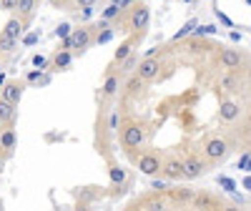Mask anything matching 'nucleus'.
Wrapping results in <instances>:
<instances>
[{"label":"nucleus","mask_w":251,"mask_h":211,"mask_svg":"<svg viewBox=\"0 0 251 211\" xmlns=\"http://www.w3.org/2000/svg\"><path fill=\"white\" fill-rule=\"evenodd\" d=\"M88 40H91V33H88L86 28H75V30H71L68 38H66V51H71V48H86Z\"/></svg>","instance_id":"nucleus-1"},{"label":"nucleus","mask_w":251,"mask_h":211,"mask_svg":"<svg viewBox=\"0 0 251 211\" xmlns=\"http://www.w3.org/2000/svg\"><path fill=\"white\" fill-rule=\"evenodd\" d=\"M143 138H146V133H143L141 126H136V123L123 131V146H126V149H136V146L143 143Z\"/></svg>","instance_id":"nucleus-2"},{"label":"nucleus","mask_w":251,"mask_h":211,"mask_svg":"<svg viewBox=\"0 0 251 211\" xmlns=\"http://www.w3.org/2000/svg\"><path fill=\"white\" fill-rule=\"evenodd\" d=\"M161 73V63L153 60V58H143L141 60V66H138V78L141 80H151Z\"/></svg>","instance_id":"nucleus-3"},{"label":"nucleus","mask_w":251,"mask_h":211,"mask_svg":"<svg viewBox=\"0 0 251 211\" xmlns=\"http://www.w3.org/2000/svg\"><path fill=\"white\" fill-rule=\"evenodd\" d=\"M203 163L199 161V158H186L183 163H181V176L183 179H199L201 174H203Z\"/></svg>","instance_id":"nucleus-4"},{"label":"nucleus","mask_w":251,"mask_h":211,"mask_svg":"<svg viewBox=\"0 0 251 211\" xmlns=\"http://www.w3.org/2000/svg\"><path fill=\"white\" fill-rule=\"evenodd\" d=\"M226 151H228V143H226L224 138H214V141H208V143H206V156L211 158V161L224 158Z\"/></svg>","instance_id":"nucleus-5"},{"label":"nucleus","mask_w":251,"mask_h":211,"mask_svg":"<svg viewBox=\"0 0 251 211\" xmlns=\"http://www.w3.org/2000/svg\"><path fill=\"white\" fill-rule=\"evenodd\" d=\"M138 168H141V174H146V176H156L161 171V161L153 154H146V156H141Z\"/></svg>","instance_id":"nucleus-6"},{"label":"nucleus","mask_w":251,"mask_h":211,"mask_svg":"<svg viewBox=\"0 0 251 211\" xmlns=\"http://www.w3.org/2000/svg\"><path fill=\"white\" fill-rule=\"evenodd\" d=\"M149 18H151V13H149V8H136L133 10V15H131V28L133 30H141V28H146L149 26Z\"/></svg>","instance_id":"nucleus-7"},{"label":"nucleus","mask_w":251,"mask_h":211,"mask_svg":"<svg viewBox=\"0 0 251 211\" xmlns=\"http://www.w3.org/2000/svg\"><path fill=\"white\" fill-rule=\"evenodd\" d=\"M20 96H23V86H18V83H8V86L3 88V98L10 101L13 106L20 103Z\"/></svg>","instance_id":"nucleus-8"},{"label":"nucleus","mask_w":251,"mask_h":211,"mask_svg":"<svg viewBox=\"0 0 251 211\" xmlns=\"http://www.w3.org/2000/svg\"><path fill=\"white\" fill-rule=\"evenodd\" d=\"M219 116H221V121H234V118H239V106H236V103H231V101L221 103Z\"/></svg>","instance_id":"nucleus-9"},{"label":"nucleus","mask_w":251,"mask_h":211,"mask_svg":"<svg viewBox=\"0 0 251 211\" xmlns=\"http://www.w3.org/2000/svg\"><path fill=\"white\" fill-rule=\"evenodd\" d=\"M221 63H224L226 68H239V66H241V55H239L236 51L228 48V51L221 53Z\"/></svg>","instance_id":"nucleus-10"},{"label":"nucleus","mask_w":251,"mask_h":211,"mask_svg":"<svg viewBox=\"0 0 251 211\" xmlns=\"http://www.w3.org/2000/svg\"><path fill=\"white\" fill-rule=\"evenodd\" d=\"M163 176L166 179H181V161H166Z\"/></svg>","instance_id":"nucleus-11"},{"label":"nucleus","mask_w":251,"mask_h":211,"mask_svg":"<svg viewBox=\"0 0 251 211\" xmlns=\"http://www.w3.org/2000/svg\"><path fill=\"white\" fill-rule=\"evenodd\" d=\"M15 116V106L5 98H0V121H13Z\"/></svg>","instance_id":"nucleus-12"},{"label":"nucleus","mask_w":251,"mask_h":211,"mask_svg":"<svg viewBox=\"0 0 251 211\" xmlns=\"http://www.w3.org/2000/svg\"><path fill=\"white\" fill-rule=\"evenodd\" d=\"M15 131L13 129H8V131H3L0 133V149H15Z\"/></svg>","instance_id":"nucleus-13"},{"label":"nucleus","mask_w":251,"mask_h":211,"mask_svg":"<svg viewBox=\"0 0 251 211\" xmlns=\"http://www.w3.org/2000/svg\"><path fill=\"white\" fill-rule=\"evenodd\" d=\"M20 30H23V26H20V20H18V18H10L3 33H8V35H13V38H20Z\"/></svg>","instance_id":"nucleus-14"},{"label":"nucleus","mask_w":251,"mask_h":211,"mask_svg":"<svg viewBox=\"0 0 251 211\" xmlns=\"http://www.w3.org/2000/svg\"><path fill=\"white\" fill-rule=\"evenodd\" d=\"M196 26H199V20H196V18H191V20H186V23H183V28H181V30H178V33H176L174 38H176V40L186 38L188 33H194V28H196Z\"/></svg>","instance_id":"nucleus-15"},{"label":"nucleus","mask_w":251,"mask_h":211,"mask_svg":"<svg viewBox=\"0 0 251 211\" xmlns=\"http://www.w3.org/2000/svg\"><path fill=\"white\" fill-rule=\"evenodd\" d=\"M108 176H111V181H113L116 186L126 181V171H123L121 166H111V168H108Z\"/></svg>","instance_id":"nucleus-16"},{"label":"nucleus","mask_w":251,"mask_h":211,"mask_svg":"<svg viewBox=\"0 0 251 211\" xmlns=\"http://www.w3.org/2000/svg\"><path fill=\"white\" fill-rule=\"evenodd\" d=\"M18 43V38L8 35V33H0V51H13Z\"/></svg>","instance_id":"nucleus-17"},{"label":"nucleus","mask_w":251,"mask_h":211,"mask_svg":"<svg viewBox=\"0 0 251 211\" xmlns=\"http://www.w3.org/2000/svg\"><path fill=\"white\" fill-rule=\"evenodd\" d=\"M53 63H55V68H66L68 63H71V51H63V53H58V55L53 58Z\"/></svg>","instance_id":"nucleus-18"},{"label":"nucleus","mask_w":251,"mask_h":211,"mask_svg":"<svg viewBox=\"0 0 251 211\" xmlns=\"http://www.w3.org/2000/svg\"><path fill=\"white\" fill-rule=\"evenodd\" d=\"M116 88H118V78H116V76H108L106 86H103V96H113Z\"/></svg>","instance_id":"nucleus-19"},{"label":"nucleus","mask_w":251,"mask_h":211,"mask_svg":"<svg viewBox=\"0 0 251 211\" xmlns=\"http://www.w3.org/2000/svg\"><path fill=\"white\" fill-rule=\"evenodd\" d=\"M131 48H133V46L128 43V40H126V43H121V48L116 51V60H123L126 55H131Z\"/></svg>","instance_id":"nucleus-20"},{"label":"nucleus","mask_w":251,"mask_h":211,"mask_svg":"<svg viewBox=\"0 0 251 211\" xmlns=\"http://www.w3.org/2000/svg\"><path fill=\"white\" fill-rule=\"evenodd\" d=\"M33 5H35V0H18V5H15V8H20V13H30Z\"/></svg>","instance_id":"nucleus-21"},{"label":"nucleus","mask_w":251,"mask_h":211,"mask_svg":"<svg viewBox=\"0 0 251 211\" xmlns=\"http://www.w3.org/2000/svg\"><path fill=\"white\" fill-rule=\"evenodd\" d=\"M194 33H196V35H214V33H216V28H214V26H201V28L196 26V28H194Z\"/></svg>","instance_id":"nucleus-22"},{"label":"nucleus","mask_w":251,"mask_h":211,"mask_svg":"<svg viewBox=\"0 0 251 211\" xmlns=\"http://www.w3.org/2000/svg\"><path fill=\"white\" fill-rule=\"evenodd\" d=\"M118 10H121V8H118L116 3H113V5H108V8H106V13H103V20H111V18H116V15H118Z\"/></svg>","instance_id":"nucleus-23"},{"label":"nucleus","mask_w":251,"mask_h":211,"mask_svg":"<svg viewBox=\"0 0 251 211\" xmlns=\"http://www.w3.org/2000/svg\"><path fill=\"white\" fill-rule=\"evenodd\" d=\"M68 33H71V26H68V23H60V26L55 28V35H58V38H68Z\"/></svg>","instance_id":"nucleus-24"},{"label":"nucleus","mask_w":251,"mask_h":211,"mask_svg":"<svg viewBox=\"0 0 251 211\" xmlns=\"http://www.w3.org/2000/svg\"><path fill=\"white\" fill-rule=\"evenodd\" d=\"M33 66L43 71V68L48 66V58H43V55H33Z\"/></svg>","instance_id":"nucleus-25"},{"label":"nucleus","mask_w":251,"mask_h":211,"mask_svg":"<svg viewBox=\"0 0 251 211\" xmlns=\"http://www.w3.org/2000/svg\"><path fill=\"white\" fill-rule=\"evenodd\" d=\"M18 5V0H0V8H3V10H13Z\"/></svg>","instance_id":"nucleus-26"},{"label":"nucleus","mask_w":251,"mask_h":211,"mask_svg":"<svg viewBox=\"0 0 251 211\" xmlns=\"http://www.w3.org/2000/svg\"><path fill=\"white\" fill-rule=\"evenodd\" d=\"M216 18H219V20H221V23H224V26H226V28H234V23H231V20H228V18H226V15H224V13H221V10H216Z\"/></svg>","instance_id":"nucleus-27"},{"label":"nucleus","mask_w":251,"mask_h":211,"mask_svg":"<svg viewBox=\"0 0 251 211\" xmlns=\"http://www.w3.org/2000/svg\"><path fill=\"white\" fill-rule=\"evenodd\" d=\"M123 63H126V71H133V66H136V58H133V55H126V58H123Z\"/></svg>","instance_id":"nucleus-28"},{"label":"nucleus","mask_w":251,"mask_h":211,"mask_svg":"<svg viewBox=\"0 0 251 211\" xmlns=\"http://www.w3.org/2000/svg\"><path fill=\"white\" fill-rule=\"evenodd\" d=\"M111 38H113V33H111V30H103V33L98 35V43H108Z\"/></svg>","instance_id":"nucleus-29"},{"label":"nucleus","mask_w":251,"mask_h":211,"mask_svg":"<svg viewBox=\"0 0 251 211\" xmlns=\"http://www.w3.org/2000/svg\"><path fill=\"white\" fill-rule=\"evenodd\" d=\"M38 43V33H30V35H25V46H35Z\"/></svg>","instance_id":"nucleus-30"},{"label":"nucleus","mask_w":251,"mask_h":211,"mask_svg":"<svg viewBox=\"0 0 251 211\" xmlns=\"http://www.w3.org/2000/svg\"><path fill=\"white\" fill-rule=\"evenodd\" d=\"M221 181V186H226V191H234V181L231 179H219Z\"/></svg>","instance_id":"nucleus-31"},{"label":"nucleus","mask_w":251,"mask_h":211,"mask_svg":"<svg viewBox=\"0 0 251 211\" xmlns=\"http://www.w3.org/2000/svg\"><path fill=\"white\" fill-rule=\"evenodd\" d=\"M96 3H98V0H78V5H80V8H93Z\"/></svg>","instance_id":"nucleus-32"},{"label":"nucleus","mask_w":251,"mask_h":211,"mask_svg":"<svg viewBox=\"0 0 251 211\" xmlns=\"http://www.w3.org/2000/svg\"><path fill=\"white\" fill-rule=\"evenodd\" d=\"M239 168H244V171H246V168H249V154H244V158L239 161Z\"/></svg>","instance_id":"nucleus-33"},{"label":"nucleus","mask_w":251,"mask_h":211,"mask_svg":"<svg viewBox=\"0 0 251 211\" xmlns=\"http://www.w3.org/2000/svg\"><path fill=\"white\" fill-rule=\"evenodd\" d=\"M113 3H116L118 8H126V5H131V3H133V0H113Z\"/></svg>","instance_id":"nucleus-34"},{"label":"nucleus","mask_w":251,"mask_h":211,"mask_svg":"<svg viewBox=\"0 0 251 211\" xmlns=\"http://www.w3.org/2000/svg\"><path fill=\"white\" fill-rule=\"evenodd\" d=\"M151 186H153V188H156V191H163V188H166V184H163V181H153V184H151Z\"/></svg>","instance_id":"nucleus-35"},{"label":"nucleus","mask_w":251,"mask_h":211,"mask_svg":"<svg viewBox=\"0 0 251 211\" xmlns=\"http://www.w3.org/2000/svg\"><path fill=\"white\" fill-rule=\"evenodd\" d=\"M221 86H224V88H231V86H234V80H231V78H224V80H221Z\"/></svg>","instance_id":"nucleus-36"},{"label":"nucleus","mask_w":251,"mask_h":211,"mask_svg":"<svg viewBox=\"0 0 251 211\" xmlns=\"http://www.w3.org/2000/svg\"><path fill=\"white\" fill-rule=\"evenodd\" d=\"M149 209H163V201H151Z\"/></svg>","instance_id":"nucleus-37"},{"label":"nucleus","mask_w":251,"mask_h":211,"mask_svg":"<svg viewBox=\"0 0 251 211\" xmlns=\"http://www.w3.org/2000/svg\"><path fill=\"white\" fill-rule=\"evenodd\" d=\"M3 168H5V158L0 156V174H3Z\"/></svg>","instance_id":"nucleus-38"},{"label":"nucleus","mask_w":251,"mask_h":211,"mask_svg":"<svg viewBox=\"0 0 251 211\" xmlns=\"http://www.w3.org/2000/svg\"><path fill=\"white\" fill-rule=\"evenodd\" d=\"M0 68H3V66H0Z\"/></svg>","instance_id":"nucleus-39"}]
</instances>
